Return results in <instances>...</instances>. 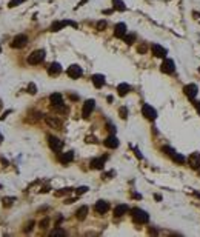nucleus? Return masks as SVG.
Instances as JSON below:
<instances>
[{"instance_id": "obj_1", "label": "nucleus", "mask_w": 200, "mask_h": 237, "mask_svg": "<svg viewBox=\"0 0 200 237\" xmlns=\"http://www.w3.org/2000/svg\"><path fill=\"white\" fill-rule=\"evenodd\" d=\"M131 216H132V220H134L136 223H146V222L149 220L148 212L143 211V209H140V208H134V209L131 211Z\"/></svg>"}, {"instance_id": "obj_2", "label": "nucleus", "mask_w": 200, "mask_h": 237, "mask_svg": "<svg viewBox=\"0 0 200 237\" xmlns=\"http://www.w3.org/2000/svg\"><path fill=\"white\" fill-rule=\"evenodd\" d=\"M43 59H45V51L37 49V51H34V52H31L28 56V63L29 65H39V63L43 62Z\"/></svg>"}, {"instance_id": "obj_3", "label": "nucleus", "mask_w": 200, "mask_h": 237, "mask_svg": "<svg viewBox=\"0 0 200 237\" xmlns=\"http://www.w3.org/2000/svg\"><path fill=\"white\" fill-rule=\"evenodd\" d=\"M174 69H176V65H174V62L171 59H165L163 63L160 65V71L165 73V74H172Z\"/></svg>"}, {"instance_id": "obj_4", "label": "nucleus", "mask_w": 200, "mask_h": 237, "mask_svg": "<svg viewBox=\"0 0 200 237\" xmlns=\"http://www.w3.org/2000/svg\"><path fill=\"white\" fill-rule=\"evenodd\" d=\"M183 92H185V96H186L188 99L194 100V99H196V96H197V92H199V88H197V85L189 83V85H186V86L183 88Z\"/></svg>"}, {"instance_id": "obj_5", "label": "nucleus", "mask_w": 200, "mask_h": 237, "mask_svg": "<svg viewBox=\"0 0 200 237\" xmlns=\"http://www.w3.org/2000/svg\"><path fill=\"white\" fill-rule=\"evenodd\" d=\"M142 113H143V116L148 118V120H156V117H157V111L151 105H148V103H145L142 106Z\"/></svg>"}, {"instance_id": "obj_6", "label": "nucleus", "mask_w": 200, "mask_h": 237, "mask_svg": "<svg viewBox=\"0 0 200 237\" xmlns=\"http://www.w3.org/2000/svg\"><path fill=\"white\" fill-rule=\"evenodd\" d=\"M163 153H166V154H168L169 157L172 159V160H174L176 163H180V165H182V163L185 162V157H183L182 154L176 153L174 150H171V148H168V146H165V148H163Z\"/></svg>"}, {"instance_id": "obj_7", "label": "nucleus", "mask_w": 200, "mask_h": 237, "mask_svg": "<svg viewBox=\"0 0 200 237\" xmlns=\"http://www.w3.org/2000/svg\"><path fill=\"white\" fill-rule=\"evenodd\" d=\"M28 43V37L25 36V34H20V36H16L14 40L11 42V48H23L25 45Z\"/></svg>"}, {"instance_id": "obj_8", "label": "nucleus", "mask_w": 200, "mask_h": 237, "mask_svg": "<svg viewBox=\"0 0 200 237\" xmlns=\"http://www.w3.org/2000/svg\"><path fill=\"white\" fill-rule=\"evenodd\" d=\"M48 143H49V148H51L52 151H60V150L63 148V142H62L60 139L54 137V136H49V137H48Z\"/></svg>"}, {"instance_id": "obj_9", "label": "nucleus", "mask_w": 200, "mask_h": 237, "mask_svg": "<svg viewBox=\"0 0 200 237\" xmlns=\"http://www.w3.org/2000/svg\"><path fill=\"white\" fill-rule=\"evenodd\" d=\"M94 106H96V102L94 100H86L85 103H83V110H82V114H83V117L88 118L91 116V113L94 111Z\"/></svg>"}, {"instance_id": "obj_10", "label": "nucleus", "mask_w": 200, "mask_h": 237, "mask_svg": "<svg viewBox=\"0 0 200 237\" xmlns=\"http://www.w3.org/2000/svg\"><path fill=\"white\" fill-rule=\"evenodd\" d=\"M68 76L71 77V79H79L80 76L83 74V71H82V68H80L79 65H71L69 68H68Z\"/></svg>"}, {"instance_id": "obj_11", "label": "nucleus", "mask_w": 200, "mask_h": 237, "mask_svg": "<svg viewBox=\"0 0 200 237\" xmlns=\"http://www.w3.org/2000/svg\"><path fill=\"white\" fill-rule=\"evenodd\" d=\"M94 209H96V212H99V214H105V212L109 209V203L105 202V200H99V202H96Z\"/></svg>"}, {"instance_id": "obj_12", "label": "nucleus", "mask_w": 200, "mask_h": 237, "mask_svg": "<svg viewBox=\"0 0 200 237\" xmlns=\"http://www.w3.org/2000/svg\"><path fill=\"white\" fill-rule=\"evenodd\" d=\"M188 163L193 169H199L200 168V154L199 153H193L189 159H188Z\"/></svg>"}, {"instance_id": "obj_13", "label": "nucleus", "mask_w": 200, "mask_h": 237, "mask_svg": "<svg viewBox=\"0 0 200 237\" xmlns=\"http://www.w3.org/2000/svg\"><path fill=\"white\" fill-rule=\"evenodd\" d=\"M105 146L106 148H111V150H114V148H117L119 146V140H117V137L114 136V134H111V136H108L106 139H105Z\"/></svg>"}, {"instance_id": "obj_14", "label": "nucleus", "mask_w": 200, "mask_h": 237, "mask_svg": "<svg viewBox=\"0 0 200 237\" xmlns=\"http://www.w3.org/2000/svg\"><path fill=\"white\" fill-rule=\"evenodd\" d=\"M45 122H46L51 128H56V129H60V128H62V122H60L57 117H54V116H46V117H45Z\"/></svg>"}, {"instance_id": "obj_15", "label": "nucleus", "mask_w": 200, "mask_h": 237, "mask_svg": "<svg viewBox=\"0 0 200 237\" xmlns=\"http://www.w3.org/2000/svg\"><path fill=\"white\" fill-rule=\"evenodd\" d=\"M49 102L52 103V106H60V105H63V97H62V94L54 92L49 96Z\"/></svg>"}, {"instance_id": "obj_16", "label": "nucleus", "mask_w": 200, "mask_h": 237, "mask_svg": "<svg viewBox=\"0 0 200 237\" xmlns=\"http://www.w3.org/2000/svg\"><path fill=\"white\" fill-rule=\"evenodd\" d=\"M73 159H74L73 151H68V153H62V154L59 156V162H60L62 165H68L69 162H73Z\"/></svg>"}, {"instance_id": "obj_17", "label": "nucleus", "mask_w": 200, "mask_h": 237, "mask_svg": "<svg viewBox=\"0 0 200 237\" xmlns=\"http://www.w3.org/2000/svg\"><path fill=\"white\" fill-rule=\"evenodd\" d=\"M153 54L156 56V57H160V59H165L166 57V49L163 48V46H160V45H153Z\"/></svg>"}, {"instance_id": "obj_18", "label": "nucleus", "mask_w": 200, "mask_h": 237, "mask_svg": "<svg viewBox=\"0 0 200 237\" xmlns=\"http://www.w3.org/2000/svg\"><path fill=\"white\" fill-rule=\"evenodd\" d=\"M125 34H126V25H125V23H117L116 28H114V36H116V37H120V39H123Z\"/></svg>"}, {"instance_id": "obj_19", "label": "nucleus", "mask_w": 200, "mask_h": 237, "mask_svg": "<svg viewBox=\"0 0 200 237\" xmlns=\"http://www.w3.org/2000/svg\"><path fill=\"white\" fill-rule=\"evenodd\" d=\"M129 211V206L128 205H117L116 208H114V216L116 217H122L123 214H126Z\"/></svg>"}, {"instance_id": "obj_20", "label": "nucleus", "mask_w": 200, "mask_h": 237, "mask_svg": "<svg viewBox=\"0 0 200 237\" xmlns=\"http://www.w3.org/2000/svg\"><path fill=\"white\" fill-rule=\"evenodd\" d=\"M66 25H71V26H76V23H73V22H56V23H52L51 25V31H60L63 26H66Z\"/></svg>"}, {"instance_id": "obj_21", "label": "nucleus", "mask_w": 200, "mask_h": 237, "mask_svg": "<svg viewBox=\"0 0 200 237\" xmlns=\"http://www.w3.org/2000/svg\"><path fill=\"white\" fill-rule=\"evenodd\" d=\"M91 79H92V83H94L96 88H102V86L105 85V77H103L102 74H94Z\"/></svg>"}, {"instance_id": "obj_22", "label": "nucleus", "mask_w": 200, "mask_h": 237, "mask_svg": "<svg viewBox=\"0 0 200 237\" xmlns=\"http://www.w3.org/2000/svg\"><path fill=\"white\" fill-rule=\"evenodd\" d=\"M60 73H62V66L59 63H51L49 65V68H48V74L49 76H57Z\"/></svg>"}, {"instance_id": "obj_23", "label": "nucleus", "mask_w": 200, "mask_h": 237, "mask_svg": "<svg viewBox=\"0 0 200 237\" xmlns=\"http://www.w3.org/2000/svg\"><path fill=\"white\" fill-rule=\"evenodd\" d=\"M103 165H105V157L91 160V168L92 169H103Z\"/></svg>"}, {"instance_id": "obj_24", "label": "nucleus", "mask_w": 200, "mask_h": 237, "mask_svg": "<svg viewBox=\"0 0 200 237\" xmlns=\"http://www.w3.org/2000/svg\"><path fill=\"white\" fill-rule=\"evenodd\" d=\"M131 91V86L128 85V83H120L119 86H117V92H119V96H126L128 92Z\"/></svg>"}, {"instance_id": "obj_25", "label": "nucleus", "mask_w": 200, "mask_h": 237, "mask_svg": "<svg viewBox=\"0 0 200 237\" xmlns=\"http://www.w3.org/2000/svg\"><path fill=\"white\" fill-rule=\"evenodd\" d=\"M86 214H88V206H82V208L77 209L76 217H77L79 220H85V219H86Z\"/></svg>"}, {"instance_id": "obj_26", "label": "nucleus", "mask_w": 200, "mask_h": 237, "mask_svg": "<svg viewBox=\"0 0 200 237\" xmlns=\"http://www.w3.org/2000/svg\"><path fill=\"white\" fill-rule=\"evenodd\" d=\"M113 3H114V9H117V11H125L126 9V6H125V3L122 0H113Z\"/></svg>"}, {"instance_id": "obj_27", "label": "nucleus", "mask_w": 200, "mask_h": 237, "mask_svg": "<svg viewBox=\"0 0 200 237\" xmlns=\"http://www.w3.org/2000/svg\"><path fill=\"white\" fill-rule=\"evenodd\" d=\"M123 40H125V43L131 45V43H134V40H136V36H134V34H129V36H126V34H125Z\"/></svg>"}, {"instance_id": "obj_28", "label": "nucleus", "mask_w": 200, "mask_h": 237, "mask_svg": "<svg viewBox=\"0 0 200 237\" xmlns=\"http://www.w3.org/2000/svg\"><path fill=\"white\" fill-rule=\"evenodd\" d=\"M119 114H120V117L125 120V118L128 117V108H126V106H122L119 110Z\"/></svg>"}, {"instance_id": "obj_29", "label": "nucleus", "mask_w": 200, "mask_h": 237, "mask_svg": "<svg viewBox=\"0 0 200 237\" xmlns=\"http://www.w3.org/2000/svg\"><path fill=\"white\" fill-rule=\"evenodd\" d=\"M51 236H66V233L63 231V230H54V231H51Z\"/></svg>"}, {"instance_id": "obj_30", "label": "nucleus", "mask_w": 200, "mask_h": 237, "mask_svg": "<svg viewBox=\"0 0 200 237\" xmlns=\"http://www.w3.org/2000/svg\"><path fill=\"white\" fill-rule=\"evenodd\" d=\"M2 202H3V205H5V206H9V205L14 202V197H3V199H2Z\"/></svg>"}, {"instance_id": "obj_31", "label": "nucleus", "mask_w": 200, "mask_h": 237, "mask_svg": "<svg viewBox=\"0 0 200 237\" xmlns=\"http://www.w3.org/2000/svg\"><path fill=\"white\" fill-rule=\"evenodd\" d=\"M105 28H106V22H105V20H100V22L97 23V29H99V31H103Z\"/></svg>"}, {"instance_id": "obj_32", "label": "nucleus", "mask_w": 200, "mask_h": 237, "mask_svg": "<svg viewBox=\"0 0 200 237\" xmlns=\"http://www.w3.org/2000/svg\"><path fill=\"white\" fill-rule=\"evenodd\" d=\"M28 92H29V94H36V92H37V88H36L34 83H29V86H28Z\"/></svg>"}, {"instance_id": "obj_33", "label": "nucleus", "mask_w": 200, "mask_h": 237, "mask_svg": "<svg viewBox=\"0 0 200 237\" xmlns=\"http://www.w3.org/2000/svg\"><path fill=\"white\" fill-rule=\"evenodd\" d=\"M23 2H25V0H11L8 6H9V8H14V6H17V5H20V3H23Z\"/></svg>"}, {"instance_id": "obj_34", "label": "nucleus", "mask_w": 200, "mask_h": 237, "mask_svg": "<svg viewBox=\"0 0 200 237\" xmlns=\"http://www.w3.org/2000/svg\"><path fill=\"white\" fill-rule=\"evenodd\" d=\"M146 49H148V46H146V45H139V48H137V51H139L140 54H145V52H146Z\"/></svg>"}, {"instance_id": "obj_35", "label": "nucleus", "mask_w": 200, "mask_h": 237, "mask_svg": "<svg viewBox=\"0 0 200 237\" xmlns=\"http://www.w3.org/2000/svg\"><path fill=\"white\" fill-rule=\"evenodd\" d=\"M86 191H88V186H80V188H77V194H83Z\"/></svg>"}, {"instance_id": "obj_36", "label": "nucleus", "mask_w": 200, "mask_h": 237, "mask_svg": "<svg viewBox=\"0 0 200 237\" xmlns=\"http://www.w3.org/2000/svg\"><path fill=\"white\" fill-rule=\"evenodd\" d=\"M48 223H49V220H48V219L42 220V222H40V228H46V226H48Z\"/></svg>"}, {"instance_id": "obj_37", "label": "nucleus", "mask_w": 200, "mask_h": 237, "mask_svg": "<svg viewBox=\"0 0 200 237\" xmlns=\"http://www.w3.org/2000/svg\"><path fill=\"white\" fill-rule=\"evenodd\" d=\"M108 129L111 131V134H114V132H116V128H114V125H111V123H108Z\"/></svg>"}, {"instance_id": "obj_38", "label": "nucleus", "mask_w": 200, "mask_h": 237, "mask_svg": "<svg viewBox=\"0 0 200 237\" xmlns=\"http://www.w3.org/2000/svg\"><path fill=\"white\" fill-rule=\"evenodd\" d=\"M194 105H196V110H197V113L200 114V100H197V102H194Z\"/></svg>"}, {"instance_id": "obj_39", "label": "nucleus", "mask_w": 200, "mask_h": 237, "mask_svg": "<svg viewBox=\"0 0 200 237\" xmlns=\"http://www.w3.org/2000/svg\"><path fill=\"white\" fill-rule=\"evenodd\" d=\"M34 226V222H29L28 223V226H26V231H31V228Z\"/></svg>"}, {"instance_id": "obj_40", "label": "nucleus", "mask_w": 200, "mask_h": 237, "mask_svg": "<svg viewBox=\"0 0 200 237\" xmlns=\"http://www.w3.org/2000/svg\"><path fill=\"white\" fill-rule=\"evenodd\" d=\"M2 140H3V139H2V136H0V142H2Z\"/></svg>"}]
</instances>
